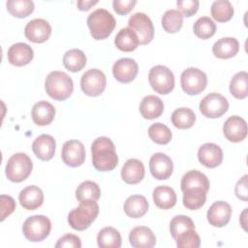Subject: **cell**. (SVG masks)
<instances>
[{
    "label": "cell",
    "instance_id": "f35d334b",
    "mask_svg": "<svg viewBox=\"0 0 248 248\" xmlns=\"http://www.w3.org/2000/svg\"><path fill=\"white\" fill-rule=\"evenodd\" d=\"M8 12L16 17H26L34 11V2L31 0H8L6 2Z\"/></svg>",
    "mask_w": 248,
    "mask_h": 248
},
{
    "label": "cell",
    "instance_id": "9a60e30c",
    "mask_svg": "<svg viewBox=\"0 0 248 248\" xmlns=\"http://www.w3.org/2000/svg\"><path fill=\"white\" fill-rule=\"evenodd\" d=\"M139 66L133 58H120L112 66V74L116 80L122 83H129L138 75Z\"/></svg>",
    "mask_w": 248,
    "mask_h": 248
},
{
    "label": "cell",
    "instance_id": "83f0119b",
    "mask_svg": "<svg viewBox=\"0 0 248 248\" xmlns=\"http://www.w3.org/2000/svg\"><path fill=\"white\" fill-rule=\"evenodd\" d=\"M152 197L156 206L161 209H170L176 203V194L174 190L167 185L157 186L153 190Z\"/></svg>",
    "mask_w": 248,
    "mask_h": 248
},
{
    "label": "cell",
    "instance_id": "60d3db41",
    "mask_svg": "<svg viewBox=\"0 0 248 248\" xmlns=\"http://www.w3.org/2000/svg\"><path fill=\"white\" fill-rule=\"evenodd\" d=\"M193 229H195V224L193 220L186 215H176L170 222V232L173 239Z\"/></svg>",
    "mask_w": 248,
    "mask_h": 248
},
{
    "label": "cell",
    "instance_id": "6da1fadb",
    "mask_svg": "<svg viewBox=\"0 0 248 248\" xmlns=\"http://www.w3.org/2000/svg\"><path fill=\"white\" fill-rule=\"evenodd\" d=\"M92 164L99 171L112 170L118 163V156L112 140L108 137H99L91 144Z\"/></svg>",
    "mask_w": 248,
    "mask_h": 248
},
{
    "label": "cell",
    "instance_id": "4316f807",
    "mask_svg": "<svg viewBox=\"0 0 248 248\" xmlns=\"http://www.w3.org/2000/svg\"><path fill=\"white\" fill-rule=\"evenodd\" d=\"M148 202L144 196L133 195L127 198L124 203V212L131 218H140L148 211Z\"/></svg>",
    "mask_w": 248,
    "mask_h": 248
},
{
    "label": "cell",
    "instance_id": "e575fe53",
    "mask_svg": "<svg viewBox=\"0 0 248 248\" xmlns=\"http://www.w3.org/2000/svg\"><path fill=\"white\" fill-rule=\"evenodd\" d=\"M196 122V114L189 108H178L171 113V123L178 129H189Z\"/></svg>",
    "mask_w": 248,
    "mask_h": 248
},
{
    "label": "cell",
    "instance_id": "d6a6232c",
    "mask_svg": "<svg viewBox=\"0 0 248 248\" xmlns=\"http://www.w3.org/2000/svg\"><path fill=\"white\" fill-rule=\"evenodd\" d=\"M63 64L67 70L76 73L85 67L86 56L82 50L72 48L65 52L63 56Z\"/></svg>",
    "mask_w": 248,
    "mask_h": 248
},
{
    "label": "cell",
    "instance_id": "4fadbf2b",
    "mask_svg": "<svg viewBox=\"0 0 248 248\" xmlns=\"http://www.w3.org/2000/svg\"><path fill=\"white\" fill-rule=\"evenodd\" d=\"M149 169L152 176L158 180L168 179L173 170L171 159L162 152H157L150 157Z\"/></svg>",
    "mask_w": 248,
    "mask_h": 248
},
{
    "label": "cell",
    "instance_id": "3957f363",
    "mask_svg": "<svg viewBox=\"0 0 248 248\" xmlns=\"http://www.w3.org/2000/svg\"><path fill=\"white\" fill-rule=\"evenodd\" d=\"M45 89L52 99L64 101L72 95L74 82L68 74L60 71H52L46 78Z\"/></svg>",
    "mask_w": 248,
    "mask_h": 248
},
{
    "label": "cell",
    "instance_id": "cb8c5ba5",
    "mask_svg": "<svg viewBox=\"0 0 248 248\" xmlns=\"http://www.w3.org/2000/svg\"><path fill=\"white\" fill-rule=\"evenodd\" d=\"M55 115L54 107L47 101L42 100L37 102L31 111V116L35 124L39 126H46L52 122Z\"/></svg>",
    "mask_w": 248,
    "mask_h": 248
},
{
    "label": "cell",
    "instance_id": "bcb514c9",
    "mask_svg": "<svg viewBox=\"0 0 248 248\" xmlns=\"http://www.w3.org/2000/svg\"><path fill=\"white\" fill-rule=\"evenodd\" d=\"M1 221H4L6 217L14 212L16 209V202L11 196L1 195Z\"/></svg>",
    "mask_w": 248,
    "mask_h": 248
},
{
    "label": "cell",
    "instance_id": "277c9868",
    "mask_svg": "<svg viewBox=\"0 0 248 248\" xmlns=\"http://www.w3.org/2000/svg\"><path fill=\"white\" fill-rule=\"evenodd\" d=\"M99 205L96 201L80 202L79 205L68 214V223L76 231H84L96 220Z\"/></svg>",
    "mask_w": 248,
    "mask_h": 248
},
{
    "label": "cell",
    "instance_id": "f6af8a7d",
    "mask_svg": "<svg viewBox=\"0 0 248 248\" xmlns=\"http://www.w3.org/2000/svg\"><path fill=\"white\" fill-rule=\"evenodd\" d=\"M56 248H80L81 241L80 238L73 233H67L60 237L55 244Z\"/></svg>",
    "mask_w": 248,
    "mask_h": 248
},
{
    "label": "cell",
    "instance_id": "ee69618b",
    "mask_svg": "<svg viewBox=\"0 0 248 248\" xmlns=\"http://www.w3.org/2000/svg\"><path fill=\"white\" fill-rule=\"evenodd\" d=\"M176 5L182 15L185 16H192L197 13L200 2L198 0H177Z\"/></svg>",
    "mask_w": 248,
    "mask_h": 248
},
{
    "label": "cell",
    "instance_id": "f1b7e54d",
    "mask_svg": "<svg viewBox=\"0 0 248 248\" xmlns=\"http://www.w3.org/2000/svg\"><path fill=\"white\" fill-rule=\"evenodd\" d=\"M115 46L122 51H133L140 45L139 38L134 30L129 27L122 28L118 31L114 38Z\"/></svg>",
    "mask_w": 248,
    "mask_h": 248
},
{
    "label": "cell",
    "instance_id": "5bb4252c",
    "mask_svg": "<svg viewBox=\"0 0 248 248\" xmlns=\"http://www.w3.org/2000/svg\"><path fill=\"white\" fill-rule=\"evenodd\" d=\"M51 34V26L44 18H34L27 22L24 28L25 37L37 44L46 42Z\"/></svg>",
    "mask_w": 248,
    "mask_h": 248
},
{
    "label": "cell",
    "instance_id": "836d02e7",
    "mask_svg": "<svg viewBox=\"0 0 248 248\" xmlns=\"http://www.w3.org/2000/svg\"><path fill=\"white\" fill-rule=\"evenodd\" d=\"M101 197V189L99 185L91 180L81 182L76 190V198L80 202L85 201H98Z\"/></svg>",
    "mask_w": 248,
    "mask_h": 248
},
{
    "label": "cell",
    "instance_id": "5b68a950",
    "mask_svg": "<svg viewBox=\"0 0 248 248\" xmlns=\"http://www.w3.org/2000/svg\"><path fill=\"white\" fill-rule=\"evenodd\" d=\"M33 163L30 157L23 152L12 155L6 165L5 172L9 180L13 182H21L25 180L31 173Z\"/></svg>",
    "mask_w": 248,
    "mask_h": 248
},
{
    "label": "cell",
    "instance_id": "603a6c76",
    "mask_svg": "<svg viewBox=\"0 0 248 248\" xmlns=\"http://www.w3.org/2000/svg\"><path fill=\"white\" fill-rule=\"evenodd\" d=\"M144 166L141 161L131 158L128 159L121 169V177L128 184L140 183L144 177Z\"/></svg>",
    "mask_w": 248,
    "mask_h": 248
},
{
    "label": "cell",
    "instance_id": "7a4b0ae2",
    "mask_svg": "<svg viewBox=\"0 0 248 248\" xmlns=\"http://www.w3.org/2000/svg\"><path fill=\"white\" fill-rule=\"evenodd\" d=\"M87 26L90 34L95 40H104L113 31L116 20L111 13L106 9H97L87 17Z\"/></svg>",
    "mask_w": 248,
    "mask_h": 248
},
{
    "label": "cell",
    "instance_id": "ab89813d",
    "mask_svg": "<svg viewBox=\"0 0 248 248\" xmlns=\"http://www.w3.org/2000/svg\"><path fill=\"white\" fill-rule=\"evenodd\" d=\"M148 136L152 141L158 144H167L172 138L170 128L161 122H156L149 126Z\"/></svg>",
    "mask_w": 248,
    "mask_h": 248
},
{
    "label": "cell",
    "instance_id": "681fc988",
    "mask_svg": "<svg viewBox=\"0 0 248 248\" xmlns=\"http://www.w3.org/2000/svg\"><path fill=\"white\" fill-rule=\"evenodd\" d=\"M97 3H98L97 0H95V1H93V0H79V1L77 2V5H78V8L80 11H87L92 6L96 5Z\"/></svg>",
    "mask_w": 248,
    "mask_h": 248
},
{
    "label": "cell",
    "instance_id": "f907efd6",
    "mask_svg": "<svg viewBox=\"0 0 248 248\" xmlns=\"http://www.w3.org/2000/svg\"><path fill=\"white\" fill-rule=\"evenodd\" d=\"M246 212H247V208H245V209L243 210V212H242V214H241V217H240V219H243V221L241 220V221H240V223H241V226L243 227V229H244V230H246V222L244 221V219H245V214H246Z\"/></svg>",
    "mask_w": 248,
    "mask_h": 248
},
{
    "label": "cell",
    "instance_id": "1f68e13d",
    "mask_svg": "<svg viewBox=\"0 0 248 248\" xmlns=\"http://www.w3.org/2000/svg\"><path fill=\"white\" fill-rule=\"evenodd\" d=\"M97 243L101 248H119L121 246V235L116 229L105 227L98 232Z\"/></svg>",
    "mask_w": 248,
    "mask_h": 248
},
{
    "label": "cell",
    "instance_id": "7dc6e473",
    "mask_svg": "<svg viewBox=\"0 0 248 248\" xmlns=\"http://www.w3.org/2000/svg\"><path fill=\"white\" fill-rule=\"evenodd\" d=\"M136 4V0H113L112 7L118 15H127L134 9Z\"/></svg>",
    "mask_w": 248,
    "mask_h": 248
},
{
    "label": "cell",
    "instance_id": "d6986e66",
    "mask_svg": "<svg viewBox=\"0 0 248 248\" xmlns=\"http://www.w3.org/2000/svg\"><path fill=\"white\" fill-rule=\"evenodd\" d=\"M56 142L52 136L42 134L32 143V150L37 158L42 161H48L54 156Z\"/></svg>",
    "mask_w": 248,
    "mask_h": 248
},
{
    "label": "cell",
    "instance_id": "e0dca14e",
    "mask_svg": "<svg viewBox=\"0 0 248 248\" xmlns=\"http://www.w3.org/2000/svg\"><path fill=\"white\" fill-rule=\"evenodd\" d=\"M232 215V207L231 205L224 202L218 201L212 203L207 210V221L208 223L217 228L225 227L231 220Z\"/></svg>",
    "mask_w": 248,
    "mask_h": 248
},
{
    "label": "cell",
    "instance_id": "7bdbcfd3",
    "mask_svg": "<svg viewBox=\"0 0 248 248\" xmlns=\"http://www.w3.org/2000/svg\"><path fill=\"white\" fill-rule=\"evenodd\" d=\"M174 240L179 248H199L201 245L200 235L197 233L195 229L183 232Z\"/></svg>",
    "mask_w": 248,
    "mask_h": 248
},
{
    "label": "cell",
    "instance_id": "8992f818",
    "mask_svg": "<svg viewBox=\"0 0 248 248\" xmlns=\"http://www.w3.org/2000/svg\"><path fill=\"white\" fill-rule=\"evenodd\" d=\"M51 230L50 220L45 215H33L28 217L22 225V232L26 239L39 242L46 238Z\"/></svg>",
    "mask_w": 248,
    "mask_h": 248
},
{
    "label": "cell",
    "instance_id": "d590c367",
    "mask_svg": "<svg viewBox=\"0 0 248 248\" xmlns=\"http://www.w3.org/2000/svg\"><path fill=\"white\" fill-rule=\"evenodd\" d=\"M248 74L245 71L236 73L230 81V92L236 99H244L248 95Z\"/></svg>",
    "mask_w": 248,
    "mask_h": 248
},
{
    "label": "cell",
    "instance_id": "8fae6325",
    "mask_svg": "<svg viewBox=\"0 0 248 248\" xmlns=\"http://www.w3.org/2000/svg\"><path fill=\"white\" fill-rule=\"evenodd\" d=\"M229 108L228 100L219 93H209L200 102V110L208 118H218L227 112Z\"/></svg>",
    "mask_w": 248,
    "mask_h": 248
},
{
    "label": "cell",
    "instance_id": "4dcf8cb0",
    "mask_svg": "<svg viewBox=\"0 0 248 248\" xmlns=\"http://www.w3.org/2000/svg\"><path fill=\"white\" fill-rule=\"evenodd\" d=\"M180 186L182 192L192 187H200L208 192L210 183L207 176L204 173L197 170H191L182 176Z\"/></svg>",
    "mask_w": 248,
    "mask_h": 248
},
{
    "label": "cell",
    "instance_id": "74e56055",
    "mask_svg": "<svg viewBox=\"0 0 248 248\" xmlns=\"http://www.w3.org/2000/svg\"><path fill=\"white\" fill-rule=\"evenodd\" d=\"M162 26L168 33H176L183 24V15L174 9H170L162 16Z\"/></svg>",
    "mask_w": 248,
    "mask_h": 248
},
{
    "label": "cell",
    "instance_id": "c3c4849f",
    "mask_svg": "<svg viewBox=\"0 0 248 248\" xmlns=\"http://www.w3.org/2000/svg\"><path fill=\"white\" fill-rule=\"evenodd\" d=\"M247 174L243 175L242 178H240L236 185H235V195L239 200H242L244 202L247 201V195H248V188H247Z\"/></svg>",
    "mask_w": 248,
    "mask_h": 248
},
{
    "label": "cell",
    "instance_id": "484cf974",
    "mask_svg": "<svg viewBox=\"0 0 248 248\" xmlns=\"http://www.w3.org/2000/svg\"><path fill=\"white\" fill-rule=\"evenodd\" d=\"M164 111L163 101L155 95L145 96L140 104V112L145 119H155Z\"/></svg>",
    "mask_w": 248,
    "mask_h": 248
},
{
    "label": "cell",
    "instance_id": "7c38bea8",
    "mask_svg": "<svg viewBox=\"0 0 248 248\" xmlns=\"http://www.w3.org/2000/svg\"><path fill=\"white\" fill-rule=\"evenodd\" d=\"M61 158L69 167L76 168L81 166L85 160V148L83 143L78 140H67L63 144Z\"/></svg>",
    "mask_w": 248,
    "mask_h": 248
},
{
    "label": "cell",
    "instance_id": "b9f144b4",
    "mask_svg": "<svg viewBox=\"0 0 248 248\" xmlns=\"http://www.w3.org/2000/svg\"><path fill=\"white\" fill-rule=\"evenodd\" d=\"M194 33L197 37L206 40L212 37L216 32V24L208 16H202L196 20L193 26Z\"/></svg>",
    "mask_w": 248,
    "mask_h": 248
},
{
    "label": "cell",
    "instance_id": "ffe728a7",
    "mask_svg": "<svg viewBox=\"0 0 248 248\" xmlns=\"http://www.w3.org/2000/svg\"><path fill=\"white\" fill-rule=\"evenodd\" d=\"M33 57V48L25 43H16L8 49V60L15 66H24L30 63Z\"/></svg>",
    "mask_w": 248,
    "mask_h": 248
},
{
    "label": "cell",
    "instance_id": "8d00e7d4",
    "mask_svg": "<svg viewBox=\"0 0 248 248\" xmlns=\"http://www.w3.org/2000/svg\"><path fill=\"white\" fill-rule=\"evenodd\" d=\"M211 16L218 22L229 21L234 13L232 3L228 0H216L211 5Z\"/></svg>",
    "mask_w": 248,
    "mask_h": 248
},
{
    "label": "cell",
    "instance_id": "30bf717a",
    "mask_svg": "<svg viewBox=\"0 0 248 248\" xmlns=\"http://www.w3.org/2000/svg\"><path fill=\"white\" fill-rule=\"evenodd\" d=\"M107 85L105 74L99 69L87 70L80 78V87L83 93L87 96L96 97L101 95Z\"/></svg>",
    "mask_w": 248,
    "mask_h": 248
},
{
    "label": "cell",
    "instance_id": "7402d4cb",
    "mask_svg": "<svg viewBox=\"0 0 248 248\" xmlns=\"http://www.w3.org/2000/svg\"><path fill=\"white\" fill-rule=\"evenodd\" d=\"M129 241L134 248H151L156 244V236L149 228L138 226L130 232Z\"/></svg>",
    "mask_w": 248,
    "mask_h": 248
},
{
    "label": "cell",
    "instance_id": "52a82bcc",
    "mask_svg": "<svg viewBox=\"0 0 248 248\" xmlns=\"http://www.w3.org/2000/svg\"><path fill=\"white\" fill-rule=\"evenodd\" d=\"M148 80L152 89L162 95L169 94L174 88L173 73L164 65L153 66L149 70Z\"/></svg>",
    "mask_w": 248,
    "mask_h": 248
},
{
    "label": "cell",
    "instance_id": "f546056e",
    "mask_svg": "<svg viewBox=\"0 0 248 248\" xmlns=\"http://www.w3.org/2000/svg\"><path fill=\"white\" fill-rule=\"evenodd\" d=\"M207 192L200 187H192L183 191V205L190 210H197L206 202Z\"/></svg>",
    "mask_w": 248,
    "mask_h": 248
},
{
    "label": "cell",
    "instance_id": "2e32d148",
    "mask_svg": "<svg viewBox=\"0 0 248 248\" xmlns=\"http://www.w3.org/2000/svg\"><path fill=\"white\" fill-rule=\"evenodd\" d=\"M223 133L228 140L239 142L247 136L246 121L238 115L230 116L223 125Z\"/></svg>",
    "mask_w": 248,
    "mask_h": 248
},
{
    "label": "cell",
    "instance_id": "44dd1931",
    "mask_svg": "<svg viewBox=\"0 0 248 248\" xmlns=\"http://www.w3.org/2000/svg\"><path fill=\"white\" fill-rule=\"evenodd\" d=\"M18 201L20 205L27 210H35L44 202V193L36 185H30L23 188L19 195Z\"/></svg>",
    "mask_w": 248,
    "mask_h": 248
},
{
    "label": "cell",
    "instance_id": "ac0fdd59",
    "mask_svg": "<svg viewBox=\"0 0 248 248\" xmlns=\"http://www.w3.org/2000/svg\"><path fill=\"white\" fill-rule=\"evenodd\" d=\"M198 159L206 168H216L223 161V150L216 143L206 142L199 148Z\"/></svg>",
    "mask_w": 248,
    "mask_h": 248
},
{
    "label": "cell",
    "instance_id": "9c48e42d",
    "mask_svg": "<svg viewBox=\"0 0 248 248\" xmlns=\"http://www.w3.org/2000/svg\"><path fill=\"white\" fill-rule=\"evenodd\" d=\"M128 27L136 32L140 45H147L153 40V23L150 17L144 13L133 14L128 20Z\"/></svg>",
    "mask_w": 248,
    "mask_h": 248
},
{
    "label": "cell",
    "instance_id": "d4e9b609",
    "mask_svg": "<svg viewBox=\"0 0 248 248\" xmlns=\"http://www.w3.org/2000/svg\"><path fill=\"white\" fill-rule=\"evenodd\" d=\"M239 50V43L233 37H224L214 43L213 54L220 59H228L234 56Z\"/></svg>",
    "mask_w": 248,
    "mask_h": 248
},
{
    "label": "cell",
    "instance_id": "ba28073f",
    "mask_svg": "<svg viewBox=\"0 0 248 248\" xmlns=\"http://www.w3.org/2000/svg\"><path fill=\"white\" fill-rule=\"evenodd\" d=\"M180 84L183 91L189 95L202 93L207 85V77L198 68L190 67L184 70L180 76Z\"/></svg>",
    "mask_w": 248,
    "mask_h": 248
}]
</instances>
